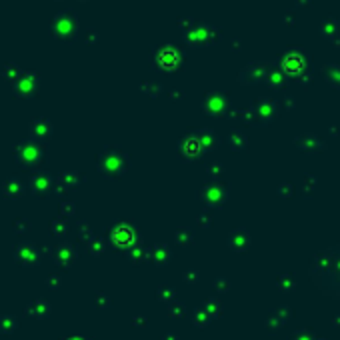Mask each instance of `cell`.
Returning a JSON list of instances; mask_svg holds the SVG:
<instances>
[{"mask_svg":"<svg viewBox=\"0 0 340 340\" xmlns=\"http://www.w3.org/2000/svg\"><path fill=\"white\" fill-rule=\"evenodd\" d=\"M310 276L322 292L340 298V244H334L312 258Z\"/></svg>","mask_w":340,"mask_h":340,"instance_id":"cell-1","label":"cell"},{"mask_svg":"<svg viewBox=\"0 0 340 340\" xmlns=\"http://www.w3.org/2000/svg\"><path fill=\"white\" fill-rule=\"evenodd\" d=\"M46 148L42 146V142L36 140H22L14 146V158L18 162V166L26 168V170H34L40 168L46 160Z\"/></svg>","mask_w":340,"mask_h":340,"instance_id":"cell-2","label":"cell"},{"mask_svg":"<svg viewBox=\"0 0 340 340\" xmlns=\"http://www.w3.org/2000/svg\"><path fill=\"white\" fill-rule=\"evenodd\" d=\"M12 92L18 98H32L38 92V74L34 72H22L14 82H12Z\"/></svg>","mask_w":340,"mask_h":340,"instance_id":"cell-3","label":"cell"},{"mask_svg":"<svg viewBox=\"0 0 340 340\" xmlns=\"http://www.w3.org/2000/svg\"><path fill=\"white\" fill-rule=\"evenodd\" d=\"M50 32H52V36L62 38V40L72 38V34L76 32V18L72 16V12H62V14L54 16Z\"/></svg>","mask_w":340,"mask_h":340,"instance_id":"cell-4","label":"cell"},{"mask_svg":"<svg viewBox=\"0 0 340 340\" xmlns=\"http://www.w3.org/2000/svg\"><path fill=\"white\" fill-rule=\"evenodd\" d=\"M28 134H30L32 140L44 144L48 138L52 136V124H50V120H48V118H42V116L32 118L30 124H28Z\"/></svg>","mask_w":340,"mask_h":340,"instance_id":"cell-5","label":"cell"},{"mask_svg":"<svg viewBox=\"0 0 340 340\" xmlns=\"http://www.w3.org/2000/svg\"><path fill=\"white\" fill-rule=\"evenodd\" d=\"M28 188L36 196H46L52 190V176L46 172H36L28 178Z\"/></svg>","mask_w":340,"mask_h":340,"instance_id":"cell-6","label":"cell"},{"mask_svg":"<svg viewBox=\"0 0 340 340\" xmlns=\"http://www.w3.org/2000/svg\"><path fill=\"white\" fill-rule=\"evenodd\" d=\"M2 196L4 198H10V200H18V198H22L24 196V192H26V184L20 180V178H6L4 182H2Z\"/></svg>","mask_w":340,"mask_h":340,"instance_id":"cell-7","label":"cell"},{"mask_svg":"<svg viewBox=\"0 0 340 340\" xmlns=\"http://www.w3.org/2000/svg\"><path fill=\"white\" fill-rule=\"evenodd\" d=\"M16 260L20 264H26V266H34L38 262V250L34 244L26 242V244H20L16 246Z\"/></svg>","mask_w":340,"mask_h":340,"instance_id":"cell-8","label":"cell"},{"mask_svg":"<svg viewBox=\"0 0 340 340\" xmlns=\"http://www.w3.org/2000/svg\"><path fill=\"white\" fill-rule=\"evenodd\" d=\"M320 74L324 76V80H326L328 86L340 90V64H326L320 70Z\"/></svg>","mask_w":340,"mask_h":340,"instance_id":"cell-9","label":"cell"},{"mask_svg":"<svg viewBox=\"0 0 340 340\" xmlns=\"http://www.w3.org/2000/svg\"><path fill=\"white\" fill-rule=\"evenodd\" d=\"M212 320H214V318L210 316V312H208L204 306H202V308H198V310H194V314H192V322L196 324L198 328H206Z\"/></svg>","mask_w":340,"mask_h":340,"instance_id":"cell-10","label":"cell"},{"mask_svg":"<svg viewBox=\"0 0 340 340\" xmlns=\"http://www.w3.org/2000/svg\"><path fill=\"white\" fill-rule=\"evenodd\" d=\"M204 308L210 312L212 318H220L224 314V306H222V302L218 298H208L206 304H204Z\"/></svg>","mask_w":340,"mask_h":340,"instance_id":"cell-11","label":"cell"},{"mask_svg":"<svg viewBox=\"0 0 340 340\" xmlns=\"http://www.w3.org/2000/svg\"><path fill=\"white\" fill-rule=\"evenodd\" d=\"M20 74H22V70H18V66H16V64H6V66H4V70H2V76H4L6 80H10V82H14Z\"/></svg>","mask_w":340,"mask_h":340,"instance_id":"cell-12","label":"cell"},{"mask_svg":"<svg viewBox=\"0 0 340 340\" xmlns=\"http://www.w3.org/2000/svg\"><path fill=\"white\" fill-rule=\"evenodd\" d=\"M56 260L68 266V264H70V262L74 260V254H72V250H70L68 246H62V248H60V252L56 250Z\"/></svg>","mask_w":340,"mask_h":340,"instance_id":"cell-13","label":"cell"},{"mask_svg":"<svg viewBox=\"0 0 340 340\" xmlns=\"http://www.w3.org/2000/svg\"><path fill=\"white\" fill-rule=\"evenodd\" d=\"M282 324H284V320H282V318H280V316L274 312V314H272V316L266 320V330H268V332H276V330H278Z\"/></svg>","mask_w":340,"mask_h":340,"instance_id":"cell-14","label":"cell"},{"mask_svg":"<svg viewBox=\"0 0 340 340\" xmlns=\"http://www.w3.org/2000/svg\"><path fill=\"white\" fill-rule=\"evenodd\" d=\"M290 340H314V334H312V330L302 328V330H296Z\"/></svg>","mask_w":340,"mask_h":340,"instance_id":"cell-15","label":"cell"},{"mask_svg":"<svg viewBox=\"0 0 340 340\" xmlns=\"http://www.w3.org/2000/svg\"><path fill=\"white\" fill-rule=\"evenodd\" d=\"M184 312H186L184 304H172V306H168V314H170L172 318H182Z\"/></svg>","mask_w":340,"mask_h":340,"instance_id":"cell-16","label":"cell"},{"mask_svg":"<svg viewBox=\"0 0 340 340\" xmlns=\"http://www.w3.org/2000/svg\"><path fill=\"white\" fill-rule=\"evenodd\" d=\"M158 296H160V300H172V298H174V290L164 286V288L158 290Z\"/></svg>","mask_w":340,"mask_h":340,"instance_id":"cell-17","label":"cell"},{"mask_svg":"<svg viewBox=\"0 0 340 340\" xmlns=\"http://www.w3.org/2000/svg\"><path fill=\"white\" fill-rule=\"evenodd\" d=\"M276 314H278V316H280L282 320H288L290 316H292V310H290L288 306H280V308L276 310Z\"/></svg>","mask_w":340,"mask_h":340,"instance_id":"cell-18","label":"cell"},{"mask_svg":"<svg viewBox=\"0 0 340 340\" xmlns=\"http://www.w3.org/2000/svg\"><path fill=\"white\" fill-rule=\"evenodd\" d=\"M216 288L220 290V292H224V290H228V282H226V280H218V284H216Z\"/></svg>","mask_w":340,"mask_h":340,"instance_id":"cell-19","label":"cell"},{"mask_svg":"<svg viewBox=\"0 0 340 340\" xmlns=\"http://www.w3.org/2000/svg\"><path fill=\"white\" fill-rule=\"evenodd\" d=\"M162 340H178V336H174V334H166V336H162Z\"/></svg>","mask_w":340,"mask_h":340,"instance_id":"cell-20","label":"cell"},{"mask_svg":"<svg viewBox=\"0 0 340 340\" xmlns=\"http://www.w3.org/2000/svg\"><path fill=\"white\" fill-rule=\"evenodd\" d=\"M72 340H82V338H72Z\"/></svg>","mask_w":340,"mask_h":340,"instance_id":"cell-21","label":"cell"}]
</instances>
